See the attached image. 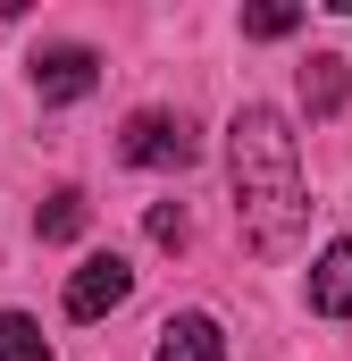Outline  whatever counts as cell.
I'll return each mask as SVG.
<instances>
[{
    "label": "cell",
    "instance_id": "277c9868",
    "mask_svg": "<svg viewBox=\"0 0 352 361\" xmlns=\"http://www.w3.org/2000/svg\"><path fill=\"white\" fill-rule=\"evenodd\" d=\"M101 85V59H92L84 42H51V51H34V92L42 101H84Z\"/></svg>",
    "mask_w": 352,
    "mask_h": 361
},
{
    "label": "cell",
    "instance_id": "30bf717a",
    "mask_svg": "<svg viewBox=\"0 0 352 361\" xmlns=\"http://www.w3.org/2000/svg\"><path fill=\"white\" fill-rule=\"evenodd\" d=\"M294 25H302V8H244V34L252 42H285Z\"/></svg>",
    "mask_w": 352,
    "mask_h": 361
},
{
    "label": "cell",
    "instance_id": "7a4b0ae2",
    "mask_svg": "<svg viewBox=\"0 0 352 361\" xmlns=\"http://www.w3.org/2000/svg\"><path fill=\"white\" fill-rule=\"evenodd\" d=\"M118 152H126L134 169H193V160H201V135H193L184 118H168V109H143V118H126Z\"/></svg>",
    "mask_w": 352,
    "mask_h": 361
},
{
    "label": "cell",
    "instance_id": "ba28073f",
    "mask_svg": "<svg viewBox=\"0 0 352 361\" xmlns=\"http://www.w3.org/2000/svg\"><path fill=\"white\" fill-rule=\"evenodd\" d=\"M84 193H51V202H42V210H34V235H42V244H76V235H84Z\"/></svg>",
    "mask_w": 352,
    "mask_h": 361
},
{
    "label": "cell",
    "instance_id": "8992f818",
    "mask_svg": "<svg viewBox=\"0 0 352 361\" xmlns=\"http://www.w3.org/2000/svg\"><path fill=\"white\" fill-rule=\"evenodd\" d=\"M310 311H327V319H352V235L319 252V269H310Z\"/></svg>",
    "mask_w": 352,
    "mask_h": 361
},
{
    "label": "cell",
    "instance_id": "3957f363",
    "mask_svg": "<svg viewBox=\"0 0 352 361\" xmlns=\"http://www.w3.org/2000/svg\"><path fill=\"white\" fill-rule=\"evenodd\" d=\"M126 294H134V269H126L118 252H92L84 269L68 277V319H109Z\"/></svg>",
    "mask_w": 352,
    "mask_h": 361
},
{
    "label": "cell",
    "instance_id": "5b68a950",
    "mask_svg": "<svg viewBox=\"0 0 352 361\" xmlns=\"http://www.w3.org/2000/svg\"><path fill=\"white\" fill-rule=\"evenodd\" d=\"M151 361H227V336H218V319L210 311H184L160 328V353Z\"/></svg>",
    "mask_w": 352,
    "mask_h": 361
},
{
    "label": "cell",
    "instance_id": "6da1fadb",
    "mask_svg": "<svg viewBox=\"0 0 352 361\" xmlns=\"http://www.w3.org/2000/svg\"><path fill=\"white\" fill-rule=\"evenodd\" d=\"M227 177H235V219H244V235H252V252H285L294 235H302V152H294V135H285V118L277 109H235V126H227Z\"/></svg>",
    "mask_w": 352,
    "mask_h": 361
},
{
    "label": "cell",
    "instance_id": "9c48e42d",
    "mask_svg": "<svg viewBox=\"0 0 352 361\" xmlns=\"http://www.w3.org/2000/svg\"><path fill=\"white\" fill-rule=\"evenodd\" d=\"M0 361H51L42 319H25V311H0Z\"/></svg>",
    "mask_w": 352,
    "mask_h": 361
},
{
    "label": "cell",
    "instance_id": "52a82bcc",
    "mask_svg": "<svg viewBox=\"0 0 352 361\" xmlns=\"http://www.w3.org/2000/svg\"><path fill=\"white\" fill-rule=\"evenodd\" d=\"M344 68L352 59H336V51H319V59L302 68V109H310V118H336V109H344Z\"/></svg>",
    "mask_w": 352,
    "mask_h": 361
},
{
    "label": "cell",
    "instance_id": "8fae6325",
    "mask_svg": "<svg viewBox=\"0 0 352 361\" xmlns=\"http://www.w3.org/2000/svg\"><path fill=\"white\" fill-rule=\"evenodd\" d=\"M143 227H151V244H184V235H193V227H184V210H176V202H151V219H143Z\"/></svg>",
    "mask_w": 352,
    "mask_h": 361
}]
</instances>
